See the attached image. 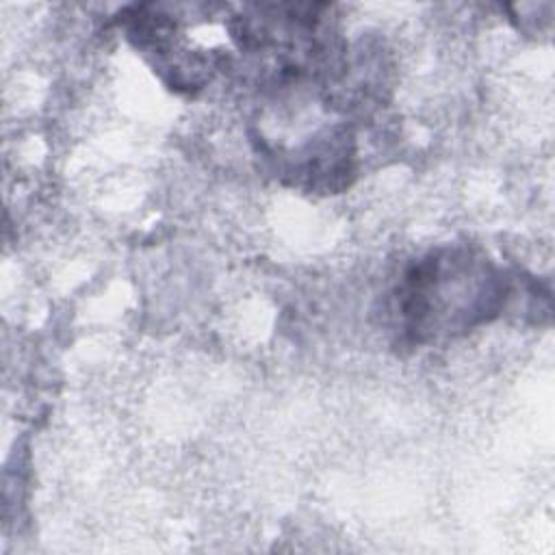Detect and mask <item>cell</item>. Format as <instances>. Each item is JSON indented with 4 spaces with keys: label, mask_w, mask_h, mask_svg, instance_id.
<instances>
[{
    "label": "cell",
    "mask_w": 555,
    "mask_h": 555,
    "mask_svg": "<svg viewBox=\"0 0 555 555\" xmlns=\"http://www.w3.org/2000/svg\"><path fill=\"white\" fill-rule=\"evenodd\" d=\"M395 299L403 336L427 343L492 319L503 306L505 280L488 258L449 247L412 264Z\"/></svg>",
    "instance_id": "obj_1"
}]
</instances>
